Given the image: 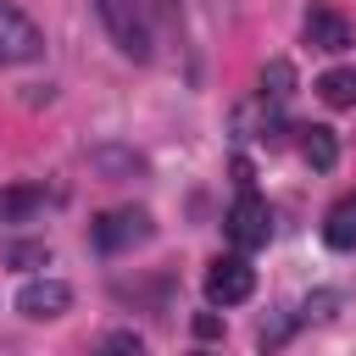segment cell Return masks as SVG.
Wrapping results in <instances>:
<instances>
[{
  "label": "cell",
  "mask_w": 356,
  "mask_h": 356,
  "mask_svg": "<svg viewBox=\"0 0 356 356\" xmlns=\"http://www.w3.org/2000/svg\"><path fill=\"white\" fill-rule=\"evenodd\" d=\"M95 11H100L106 33L117 39L122 56L150 61V11H156L150 0H95Z\"/></svg>",
  "instance_id": "cell-1"
},
{
  "label": "cell",
  "mask_w": 356,
  "mask_h": 356,
  "mask_svg": "<svg viewBox=\"0 0 356 356\" xmlns=\"http://www.w3.org/2000/svg\"><path fill=\"white\" fill-rule=\"evenodd\" d=\"M156 234V222H150V211L145 206H117V211H100L95 217V245L100 250H134V245H145Z\"/></svg>",
  "instance_id": "cell-2"
},
{
  "label": "cell",
  "mask_w": 356,
  "mask_h": 356,
  "mask_svg": "<svg viewBox=\"0 0 356 356\" xmlns=\"http://www.w3.org/2000/svg\"><path fill=\"white\" fill-rule=\"evenodd\" d=\"M228 239L239 245V250H261L267 239H273V211H267V200L256 195V189H239V200L228 206Z\"/></svg>",
  "instance_id": "cell-3"
},
{
  "label": "cell",
  "mask_w": 356,
  "mask_h": 356,
  "mask_svg": "<svg viewBox=\"0 0 356 356\" xmlns=\"http://www.w3.org/2000/svg\"><path fill=\"white\" fill-rule=\"evenodd\" d=\"M300 33H306V44H312V50H328V56L350 50V39H356L350 17H345L339 6H328V0H312V6H306V22H300Z\"/></svg>",
  "instance_id": "cell-4"
},
{
  "label": "cell",
  "mask_w": 356,
  "mask_h": 356,
  "mask_svg": "<svg viewBox=\"0 0 356 356\" xmlns=\"http://www.w3.org/2000/svg\"><path fill=\"white\" fill-rule=\"evenodd\" d=\"M250 289H256V273H250L245 256H217V261L206 267V300L239 306V300H250Z\"/></svg>",
  "instance_id": "cell-5"
},
{
  "label": "cell",
  "mask_w": 356,
  "mask_h": 356,
  "mask_svg": "<svg viewBox=\"0 0 356 356\" xmlns=\"http://www.w3.org/2000/svg\"><path fill=\"white\" fill-rule=\"evenodd\" d=\"M39 56H44V33L33 28V17L0 0V61H39Z\"/></svg>",
  "instance_id": "cell-6"
},
{
  "label": "cell",
  "mask_w": 356,
  "mask_h": 356,
  "mask_svg": "<svg viewBox=\"0 0 356 356\" xmlns=\"http://www.w3.org/2000/svg\"><path fill=\"white\" fill-rule=\"evenodd\" d=\"M67 306H72V289H67L61 278H33V284L17 289V312H22L28 323H50V317H61Z\"/></svg>",
  "instance_id": "cell-7"
},
{
  "label": "cell",
  "mask_w": 356,
  "mask_h": 356,
  "mask_svg": "<svg viewBox=\"0 0 356 356\" xmlns=\"http://www.w3.org/2000/svg\"><path fill=\"white\" fill-rule=\"evenodd\" d=\"M323 239H328L334 250H356V189L339 195V200L328 206V217H323Z\"/></svg>",
  "instance_id": "cell-8"
},
{
  "label": "cell",
  "mask_w": 356,
  "mask_h": 356,
  "mask_svg": "<svg viewBox=\"0 0 356 356\" xmlns=\"http://www.w3.org/2000/svg\"><path fill=\"white\" fill-rule=\"evenodd\" d=\"M295 134H300V156H306V167L328 172V167L339 161V139H334V128H323V122H306V128H295Z\"/></svg>",
  "instance_id": "cell-9"
},
{
  "label": "cell",
  "mask_w": 356,
  "mask_h": 356,
  "mask_svg": "<svg viewBox=\"0 0 356 356\" xmlns=\"http://www.w3.org/2000/svg\"><path fill=\"white\" fill-rule=\"evenodd\" d=\"M89 167L106 172V178H134V172H145V156H134L122 145H95L89 150Z\"/></svg>",
  "instance_id": "cell-10"
},
{
  "label": "cell",
  "mask_w": 356,
  "mask_h": 356,
  "mask_svg": "<svg viewBox=\"0 0 356 356\" xmlns=\"http://www.w3.org/2000/svg\"><path fill=\"white\" fill-rule=\"evenodd\" d=\"M317 95H323V106L350 111V106H356V67H328V72L317 78Z\"/></svg>",
  "instance_id": "cell-11"
},
{
  "label": "cell",
  "mask_w": 356,
  "mask_h": 356,
  "mask_svg": "<svg viewBox=\"0 0 356 356\" xmlns=\"http://www.w3.org/2000/svg\"><path fill=\"white\" fill-rule=\"evenodd\" d=\"M289 95H295V67H289V61H267V67H261V100L284 106Z\"/></svg>",
  "instance_id": "cell-12"
},
{
  "label": "cell",
  "mask_w": 356,
  "mask_h": 356,
  "mask_svg": "<svg viewBox=\"0 0 356 356\" xmlns=\"http://www.w3.org/2000/svg\"><path fill=\"white\" fill-rule=\"evenodd\" d=\"M39 206H44L39 189H11V195H0V211H6V217H28V211H39Z\"/></svg>",
  "instance_id": "cell-13"
},
{
  "label": "cell",
  "mask_w": 356,
  "mask_h": 356,
  "mask_svg": "<svg viewBox=\"0 0 356 356\" xmlns=\"http://www.w3.org/2000/svg\"><path fill=\"white\" fill-rule=\"evenodd\" d=\"M6 261H17V267L22 261H50V250L44 245H6Z\"/></svg>",
  "instance_id": "cell-14"
},
{
  "label": "cell",
  "mask_w": 356,
  "mask_h": 356,
  "mask_svg": "<svg viewBox=\"0 0 356 356\" xmlns=\"http://www.w3.org/2000/svg\"><path fill=\"white\" fill-rule=\"evenodd\" d=\"M195 334H200V339H217V334H222L217 312H200V317H195Z\"/></svg>",
  "instance_id": "cell-15"
},
{
  "label": "cell",
  "mask_w": 356,
  "mask_h": 356,
  "mask_svg": "<svg viewBox=\"0 0 356 356\" xmlns=\"http://www.w3.org/2000/svg\"><path fill=\"white\" fill-rule=\"evenodd\" d=\"M106 345H111V350H139V334H111Z\"/></svg>",
  "instance_id": "cell-16"
}]
</instances>
